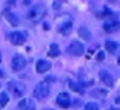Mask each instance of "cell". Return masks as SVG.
Listing matches in <instances>:
<instances>
[{
  "mask_svg": "<svg viewBox=\"0 0 120 110\" xmlns=\"http://www.w3.org/2000/svg\"><path fill=\"white\" fill-rule=\"evenodd\" d=\"M45 15H46V7L42 3H38V4H35L29 10L27 17L32 22L38 23L45 16Z\"/></svg>",
  "mask_w": 120,
  "mask_h": 110,
  "instance_id": "1",
  "label": "cell"
},
{
  "mask_svg": "<svg viewBox=\"0 0 120 110\" xmlns=\"http://www.w3.org/2000/svg\"><path fill=\"white\" fill-rule=\"evenodd\" d=\"M49 93H50L49 85L46 82H39L38 84L36 85V87L34 89L33 96L38 99H42V98H45L46 97H48Z\"/></svg>",
  "mask_w": 120,
  "mask_h": 110,
  "instance_id": "2",
  "label": "cell"
},
{
  "mask_svg": "<svg viewBox=\"0 0 120 110\" xmlns=\"http://www.w3.org/2000/svg\"><path fill=\"white\" fill-rule=\"evenodd\" d=\"M66 51L68 54L73 56H81L85 52V45L79 41H74L68 45Z\"/></svg>",
  "mask_w": 120,
  "mask_h": 110,
  "instance_id": "3",
  "label": "cell"
},
{
  "mask_svg": "<svg viewBox=\"0 0 120 110\" xmlns=\"http://www.w3.org/2000/svg\"><path fill=\"white\" fill-rule=\"evenodd\" d=\"M27 65V60L22 55H15L12 59V69L14 72H19L26 67Z\"/></svg>",
  "mask_w": 120,
  "mask_h": 110,
  "instance_id": "4",
  "label": "cell"
},
{
  "mask_svg": "<svg viewBox=\"0 0 120 110\" xmlns=\"http://www.w3.org/2000/svg\"><path fill=\"white\" fill-rule=\"evenodd\" d=\"M9 90L11 91L15 97L16 98H19L24 95L25 93V90H26V87L23 83L21 82H11L9 83Z\"/></svg>",
  "mask_w": 120,
  "mask_h": 110,
  "instance_id": "5",
  "label": "cell"
},
{
  "mask_svg": "<svg viewBox=\"0 0 120 110\" xmlns=\"http://www.w3.org/2000/svg\"><path fill=\"white\" fill-rule=\"evenodd\" d=\"M10 41H11V43L15 45H21L25 43L26 37L22 32L15 31L10 35Z\"/></svg>",
  "mask_w": 120,
  "mask_h": 110,
  "instance_id": "6",
  "label": "cell"
},
{
  "mask_svg": "<svg viewBox=\"0 0 120 110\" xmlns=\"http://www.w3.org/2000/svg\"><path fill=\"white\" fill-rule=\"evenodd\" d=\"M56 102L57 103L63 107V108H67L70 106V97H69V95L66 93V92H62L60 93L58 96H57V98H56Z\"/></svg>",
  "mask_w": 120,
  "mask_h": 110,
  "instance_id": "7",
  "label": "cell"
},
{
  "mask_svg": "<svg viewBox=\"0 0 120 110\" xmlns=\"http://www.w3.org/2000/svg\"><path fill=\"white\" fill-rule=\"evenodd\" d=\"M99 77L101 79V81L108 87H113V77L112 75L109 73L106 69H102L99 72Z\"/></svg>",
  "mask_w": 120,
  "mask_h": 110,
  "instance_id": "8",
  "label": "cell"
},
{
  "mask_svg": "<svg viewBox=\"0 0 120 110\" xmlns=\"http://www.w3.org/2000/svg\"><path fill=\"white\" fill-rule=\"evenodd\" d=\"M52 65L47 60H38L36 64V71L38 73H44L46 72H48L50 69H51Z\"/></svg>",
  "mask_w": 120,
  "mask_h": 110,
  "instance_id": "9",
  "label": "cell"
},
{
  "mask_svg": "<svg viewBox=\"0 0 120 110\" xmlns=\"http://www.w3.org/2000/svg\"><path fill=\"white\" fill-rule=\"evenodd\" d=\"M18 110H35L36 104L30 98H23L18 102Z\"/></svg>",
  "mask_w": 120,
  "mask_h": 110,
  "instance_id": "10",
  "label": "cell"
},
{
  "mask_svg": "<svg viewBox=\"0 0 120 110\" xmlns=\"http://www.w3.org/2000/svg\"><path fill=\"white\" fill-rule=\"evenodd\" d=\"M119 29H120V22H118V21H109L104 25V30L108 34L114 33V32L118 31Z\"/></svg>",
  "mask_w": 120,
  "mask_h": 110,
  "instance_id": "11",
  "label": "cell"
},
{
  "mask_svg": "<svg viewBox=\"0 0 120 110\" xmlns=\"http://www.w3.org/2000/svg\"><path fill=\"white\" fill-rule=\"evenodd\" d=\"M105 47L109 54H115V52L117 51V49L119 47V45L114 41H107L105 44Z\"/></svg>",
  "mask_w": 120,
  "mask_h": 110,
  "instance_id": "12",
  "label": "cell"
},
{
  "mask_svg": "<svg viewBox=\"0 0 120 110\" xmlns=\"http://www.w3.org/2000/svg\"><path fill=\"white\" fill-rule=\"evenodd\" d=\"M5 17L7 18V20L11 23L12 26H17L19 24V19L18 17L12 12H6L5 13Z\"/></svg>",
  "mask_w": 120,
  "mask_h": 110,
  "instance_id": "13",
  "label": "cell"
},
{
  "mask_svg": "<svg viewBox=\"0 0 120 110\" xmlns=\"http://www.w3.org/2000/svg\"><path fill=\"white\" fill-rule=\"evenodd\" d=\"M78 34L82 39H84L85 41H89V40L91 39V33L86 27H84V26L80 27L78 29Z\"/></svg>",
  "mask_w": 120,
  "mask_h": 110,
  "instance_id": "14",
  "label": "cell"
},
{
  "mask_svg": "<svg viewBox=\"0 0 120 110\" xmlns=\"http://www.w3.org/2000/svg\"><path fill=\"white\" fill-rule=\"evenodd\" d=\"M108 92L105 89H94L90 92V96L95 98H103L107 96Z\"/></svg>",
  "mask_w": 120,
  "mask_h": 110,
  "instance_id": "15",
  "label": "cell"
},
{
  "mask_svg": "<svg viewBox=\"0 0 120 110\" xmlns=\"http://www.w3.org/2000/svg\"><path fill=\"white\" fill-rule=\"evenodd\" d=\"M71 28H72V22L67 21V22H64L62 26H60L59 32L62 33V34H64V35H67L69 32H70Z\"/></svg>",
  "mask_w": 120,
  "mask_h": 110,
  "instance_id": "16",
  "label": "cell"
},
{
  "mask_svg": "<svg viewBox=\"0 0 120 110\" xmlns=\"http://www.w3.org/2000/svg\"><path fill=\"white\" fill-rule=\"evenodd\" d=\"M60 49H59V46L57 45H51L50 46V49L48 51V56H51V57H57L60 55Z\"/></svg>",
  "mask_w": 120,
  "mask_h": 110,
  "instance_id": "17",
  "label": "cell"
},
{
  "mask_svg": "<svg viewBox=\"0 0 120 110\" xmlns=\"http://www.w3.org/2000/svg\"><path fill=\"white\" fill-rule=\"evenodd\" d=\"M9 102V96L6 92H2L0 93V110L1 108H3Z\"/></svg>",
  "mask_w": 120,
  "mask_h": 110,
  "instance_id": "18",
  "label": "cell"
},
{
  "mask_svg": "<svg viewBox=\"0 0 120 110\" xmlns=\"http://www.w3.org/2000/svg\"><path fill=\"white\" fill-rule=\"evenodd\" d=\"M69 88H70L73 92L76 93H82L83 92V87L81 84L76 83V82H70L69 83Z\"/></svg>",
  "mask_w": 120,
  "mask_h": 110,
  "instance_id": "19",
  "label": "cell"
},
{
  "mask_svg": "<svg viewBox=\"0 0 120 110\" xmlns=\"http://www.w3.org/2000/svg\"><path fill=\"white\" fill-rule=\"evenodd\" d=\"M85 110H99V106H98L97 103L90 102H87L86 104V109Z\"/></svg>",
  "mask_w": 120,
  "mask_h": 110,
  "instance_id": "20",
  "label": "cell"
},
{
  "mask_svg": "<svg viewBox=\"0 0 120 110\" xmlns=\"http://www.w3.org/2000/svg\"><path fill=\"white\" fill-rule=\"evenodd\" d=\"M96 59L98 60V61H103V60L105 59V53H104V51H99L98 52V54L96 55Z\"/></svg>",
  "mask_w": 120,
  "mask_h": 110,
  "instance_id": "21",
  "label": "cell"
},
{
  "mask_svg": "<svg viewBox=\"0 0 120 110\" xmlns=\"http://www.w3.org/2000/svg\"><path fill=\"white\" fill-rule=\"evenodd\" d=\"M0 63H1V53H0Z\"/></svg>",
  "mask_w": 120,
  "mask_h": 110,
  "instance_id": "22",
  "label": "cell"
},
{
  "mask_svg": "<svg viewBox=\"0 0 120 110\" xmlns=\"http://www.w3.org/2000/svg\"><path fill=\"white\" fill-rule=\"evenodd\" d=\"M109 110H115V109H113V108H112V109H109Z\"/></svg>",
  "mask_w": 120,
  "mask_h": 110,
  "instance_id": "23",
  "label": "cell"
},
{
  "mask_svg": "<svg viewBox=\"0 0 120 110\" xmlns=\"http://www.w3.org/2000/svg\"><path fill=\"white\" fill-rule=\"evenodd\" d=\"M50 110H52V109H50Z\"/></svg>",
  "mask_w": 120,
  "mask_h": 110,
  "instance_id": "24",
  "label": "cell"
}]
</instances>
